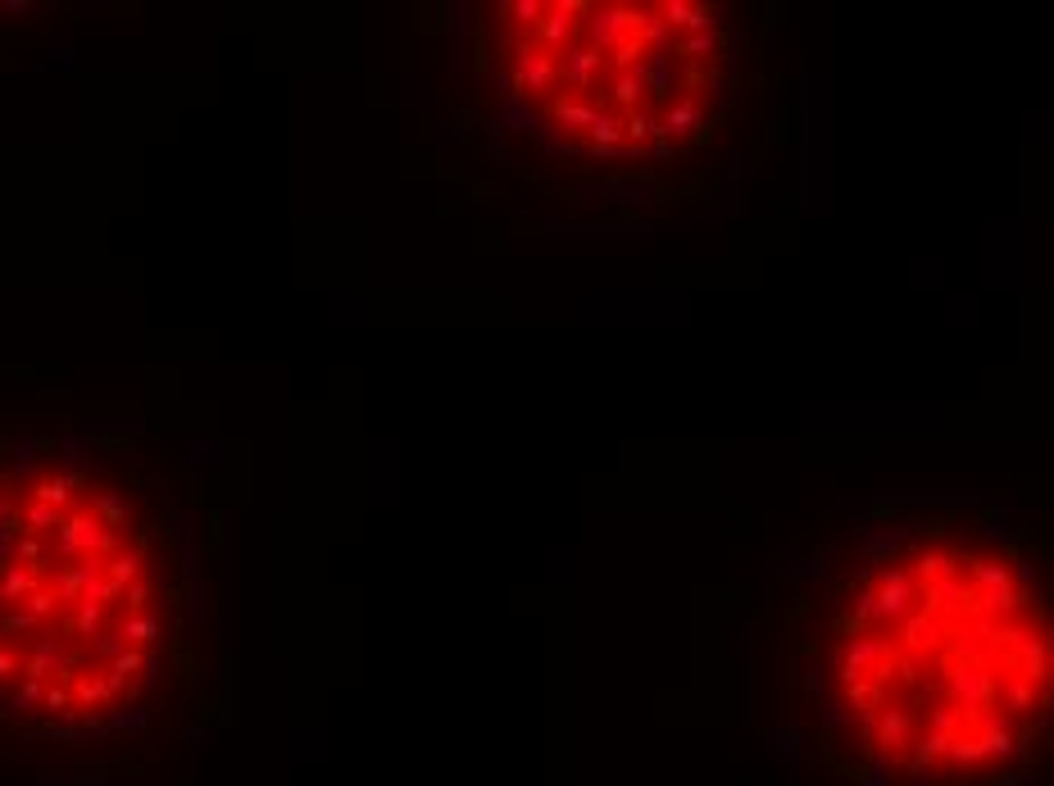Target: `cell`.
Here are the masks:
<instances>
[{
  "label": "cell",
  "instance_id": "cell-2",
  "mask_svg": "<svg viewBox=\"0 0 1054 786\" xmlns=\"http://www.w3.org/2000/svg\"><path fill=\"white\" fill-rule=\"evenodd\" d=\"M168 583L132 496L74 460L0 468V709L96 732L142 709L168 655Z\"/></svg>",
  "mask_w": 1054,
  "mask_h": 786
},
{
  "label": "cell",
  "instance_id": "cell-3",
  "mask_svg": "<svg viewBox=\"0 0 1054 786\" xmlns=\"http://www.w3.org/2000/svg\"><path fill=\"white\" fill-rule=\"evenodd\" d=\"M504 96L568 155L655 164L704 146L732 87V23L704 0H504Z\"/></svg>",
  "mask_w": 1054,
  "mask_h": 786
},
{
  "label": "cell",
  "instance_id": "cell-1",
  "mask_svg": "<svg viewBox=\"0 0 1054 786\" xmlns=\"http://www.w3.org/2000/svg\"><path fill=\"white\" fill-rule=\"evenodd\" d=\"M823 691L864 764L918 786H986L1050 719L1054 641L1032 573L981 541H905L845 583Z\"/></svg>",
  "mask_w": 1054,
  "mask_h": 786
}]
</instances>
